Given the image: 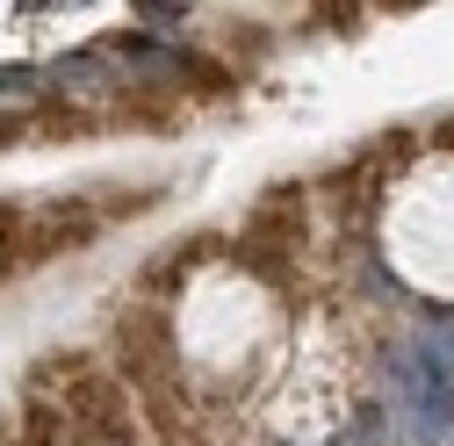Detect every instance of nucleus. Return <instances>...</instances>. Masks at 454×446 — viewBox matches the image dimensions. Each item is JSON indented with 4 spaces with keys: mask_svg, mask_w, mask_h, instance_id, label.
I'll list each match as a JSON object with an SVG mask.
<instances>
[{
    "mask_svg": "<svg viewBox=\"0 0 454 446\" xmlns=\"http://www.w3.org/2000/svg\"><path fill=\"white\" fill-rule=\"evenodd\" d=\"M447 144H454V123H447Z\"/></svg>",
    "mask_w": 454,
    "mask_h": 446,
    "instance_id": "obj_1",
    "label": "nucleus"
}]
</instances>
